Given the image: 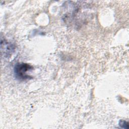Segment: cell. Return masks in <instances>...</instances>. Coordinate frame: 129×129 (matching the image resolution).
I'll return each instance as SVG.
<instances>
[{
  "label": "cell",
  "mask_w": 129,
  "mask_h": 129,
  "mask_svg": "<svg viewBox=\"0 0 129 129\" xmlns=\"http://www.w3.org/2000/svg\"><path fill=\"white\" fill-rule=\"evenodd\" d=\"M33 69V67L30 64L24 62L17 63L14 68L15 78L20 81L29 80L32 78L29 74Z\"/></svg>",
  "instance_id": "1"
},
{
  "label": "cell",
  "mask_w": 129,
  "mask_h": 129,
  "mask_svg": "<svg viewBox=\"0 0 129 129\" xmlns=\"http://www.w3.org/2000/svg\"><path fill=\"white\" fill-rule=\"evenodd\" d=\"M15 47L12 43L9 42L7 40H1L2 53H4L5 57H8L14 51Z\"/></svg>",
  "instance_id": "2"
},
{
  "label": "cell",
  "mask_w": 129,
  "mask_h": 129,
  "mask_svg": "<svg viewBox=\"0 0 129 129\" xmlns=\"http://www.w3.org/2000/svg\"><path fill=\"white\" fill-rule=\"evenodd\" d=\"M119 125L124 128H128V123L127 121L123 120H120L119 122Z\"/></svg>",
  "instance_id": "3"
}]
</instances>
